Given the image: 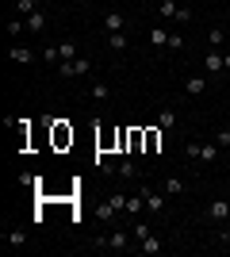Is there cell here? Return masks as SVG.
Listing matches in <instances>:
<instances>
[{
    "label": "cell",
    "mask_w": 230,
    "mask_h": 257,
    "mask_svg": "<svg viewBox=\"0 0 230 257\" xmlns=\"http://www.w3.org/2000/svg\"><path fill=\"white\" fill-rule=\"evenodd\" d=\"M184 154H188V161H199V165H211V161H219L222 146H219V142H188V146H184Z\"/></svg>",
    "instance_id": "6da1fadb"
},
{
    "label": "cell",
    "mask_w": 230,
    "mask_h": 257,
    "mask_svg": "<svg viewBox=\"0 0 230 257\" xmlns=\"http://www.w3.org/2000/svg\"><path fill=\"white\" fill-rule=\"evenodd\" d=\"M138 192H142V200H146V215H161V207H165V188L157 192L153 184H138Z\"/></svg>",
    "instance_id": "7a4b0ae2"
},
{
    "label": "cell",
    "mask_w": 230,
    "mask_h": 257,
    "mask_svg": "<svg viewBox=\"0 0 230 257\" xmlns=\"http://www.w3.org/2000/svg\"><path fill=\"white\" fill-rule=\"evenodd\" d=\"M131 242H134L131 230H111L108 238H100L96 246H100V249H115V253H123V249H131Z\"/></svg>",
    "instance_id": "3957f363"
},
{
    "label": "cell",
    "mask_w": 230,
    "mask_h": 257,
    "mask_svg": "<svg viewBox=\"0 0 230 257\" xmlns=\"http://www.w3.org/2000/svg\"><path fill=\"white\" fill-rule=\"evenodd\" d=\"M88 69H92V62H88V58H81V54H77V58H69V62H58V73H62V77H85Z\"/></svg>",
    "instance_id": "277c9868"
},
{
    "label": "cell",
    "mask_w": 230,
    "mask_h": 257,
    "mask_svg": "<svg viewBox=\"0 0 230 257\" xmlns=\"http://www.w3.org/2000/svg\"><path fill=\"white\" fill-rule=\"evenodd\" d=\"M207 219L215 226L226 223V219H230V204H226V200H211V204H207Z\"/></svg>",
    "instance_id": "5b68a950"
},
{
    "label": "cell",
    "mask_w": 230,
    "mask_h": 257,
    "mask_svg": "<svg viewBox=\"0 0 230 257\" xmlns=\"http://www.w3.org/2000/svg\"><path fill=\"white\" fill-rule=\"evenodd\" d=\"M104 31H127V16H123L119 8H111V12H104Z\"/></svg>",
    "instance_id": "8992f818"
},
{
    "label": "cell",
    "mask_w": 230,
    "mask_h": 257,
    "mask_svg": "<svg viewBox=\"0 0 230 257\" xmlns=\"http://www.w3.org/2000/svg\"><path fill=\"white\" fill-rule=\"evenodd\" d=\"M8 62H20V65H31V62H39V58H35L31 50H27V46H12L8 50Z\"/></svg>",
    "instance_id": "52a82bcc"
},
{
    "label": "cell",
    "mask_w": 230,
    "mask_h": 257,
    "mask_svg": "<svg viewBox=\"0 0 230 257\" xmlns=\"http://www.w3.org/2000/svg\"><path fill=\"white\" fill-rule=\"evenodd\" d=\"M4 246L8 249H23L27 246V230H4Z\"/></svg>",
    "instance_id": "ba28073f"
},
{
    "label": "cell",
    "mask_w": 230,
    "mask_h": 257,
    "mask_svg": "<svg viewBox=\"0 0 230 257\" xmlns=\"http://www.w3.org/2000/svg\"><path fill=\"white\" fill-rule=\"evenodd\" d=\"M161 188H165V196H184V192H188V184L180 181V177H165Z\"/></svg>",
    "instance_id": "9c48e42d"
},
{
    "label": "cell",
    "mask_w": 230,
    "mask_h": 257,
    "mask_svg": "<svg viewBox=\"0 0 230 257\" xmlns=\"http://www.w3.org/2000/svg\"><path fill=\"white\" fill-rule=\"evenodd\" d=\"M134 249H138V253H146V257H153V253H161V238L150 234V238H142V242H138Z\"/></svg>",
    "instance_id": "30bf717a"
},
{
    "label": "cell",
    "mask_w": 230,
    "mask_h": 257,
    "mask_svg": "<svg viewBox=\"0 0 230 257\" xmlns=\"http://www.w3.org/2000/svg\"><path fill=\"white\" fill-rule=\"evenodd\" d=\"M27 31H35V35L46 31V12H43V8H35L31 16H27Z\"/></svg>",
    "instance_id": "8fae6325"
},
{
    "label": "cell",
    "mask_w": 230,
    "mask_h": 257,
    "mask_svg": "<svg viewBox=\"0 0 230 257\" xmlns=\"http://www.w3.org/2000/svg\"><path fill=\"white\" fill-rule=\"evenodd\" d=\"M203 69H207V73H222V54H219V50H207V58H203Z\"/></svg>",
    "instance_id": "7c38bea8"
},
{
    "label": "cell",
    "mask_w": 230,
    "mask_h": 257,
    "mask_svg": "<svg viewBox=\"0 0 230 257\" xmlns=\"http://www.w3.org/2000/svg\"><path fill=\"white\" fill-rule=\"evenodd\" d=\"M188 92H192V96H203V92H207V77H188Z\"/></svg>",
    "instance_id": "4fadbf2b"
},
{
    "label": "cell",
    "mask_w": 230,
    "mask_h": 257,
    "mask_svg": "<svg viewBox=\"0 0 230 257\" xmlns=\"http://www.w3.org/2000/svg\"><path fill=\"white\" fill-rule=\"evenodd\" d=\"M88 96L96 100V104H104V100H108V96H111V88H108V85H104V81H96V85L88 88Z\"/></svg>",
    "instance_id": "5bb4252c"
},
{
    "label": "cell",
    "mask_w": 230,
    "mask_h": 257,
    "mask_svg": "<svg viewBox=\"0 0 230 257\" xmlns=\"http://www.w3.org/2000/svg\"><path fill=\"white\" fill-rule=\"evenodd\" d=\"M157 8H161V20H176V12H180V4H176V0H161Z\"/></svg>",
    "instance_id": "9a60e30c"
},
{
    "label": "cell",
    "mask_w": 230,
    "mask_h": 257,
    "mask_svg": "<svg viewBox=\"0 0 230 257\" xmlns=\"http://www.w3.org/2000/svg\"><path fill=\"white\" fill-rule=\"evenodd\" d=\"M115 173H119V177H142V173H138V165H134V161H119V165H115Z\"/></svg>",
    "instance_id": "2e32d148"
},
{
    "label": "cell",
    "mask_w": 230,
    "mask_h": 257,
    "mask_svg": "<svg viewBox=\"0 0 230 257\" xmlns=\"http://www.w3.org/2000/svg\"><path fill=\"white\" fill-rule=\"evenodd\" d=\"M157 127H161V131H173V127H176V111H173V107H165V111H161Z\"/></svg>",
    "instance_id": "e0dca14e"
},
{
    "label": "cell",
    "mask_w": 230,
    "mask_h": 257,
    "mask_svg": "<svg viewBox=\"0 0 230 257\" xmlns=\"http://www.w3.org/2000/svg\"><path fill=\"white\" fill-rule=\"evenodd\" d=\"M169 35H173V31H165V27H157V31H150V43L157 46V50H161V46H169Z\"/></svg>",
    "instance_id": "ac0fdd59"
},
{
    "label": "cell",
    "mask_w": 230,
    "mask_h": 257,
    "mask_svg": "<svg viewBox=\"0 0 230 257\" xmlns=\"http://www.w3.org/2000/svg\"><path fill=\"white\" fill-rule=\"evenodd\" d=\"M108 46H111V50H127V35H123V31H111L108 35Z\"/></svg>",
    "instance_id": "d6986e66"
},
{
    "label": "cell",
    "mask_w": 230,
    "mask_h": 257,
    "mask_svg": "<svg viewBox=\"0 0 230 257\" xmlns=\"http://www.w3.org/2000/svg\"><path fill=\"white\" fill-rule=\"evenodd\" d=\"M131 238H134V242L150 238V223H134V226H131Z\"/></svg>",
    "instance_id": "ffe728a7"
},
{
    "label": "cell",
    "mask_w": 230,
    "mask_h": 257,
    "mask_svg": "<svg viewBox=\"0 0 230 257\" xmlns=\"http://www.w3.org/2000/svg\"><path fill=\"white\" fill-rule=\"evenodd\" d=\"M207 46H211V50H219V46H222V27H211V31H207Z\"/></svg>",
    "instance_id": "44dd1931"
},
{
    "label": "cell",
    "mask_w": 230,
    "mask_h": 257,
    "mask_svg": "<svg viewBox=\"0 0 230 257\" xmlns=\"http://www.w3.org/2000/svg\"><path fill=\"white\" fill-rule=\"evenodd\" d=\"M58 54H62V62L77 58V43H58Z\"/></svg>",
    "instance_id": "7402d4cb"
},
{
    "label": "cell",
    "mask_w": 230,
    "mask_h": 257,
    "mask_svg": "<svg viewBox=\"0 0 230 257\" xmlns=\"http://www.w3.org/2000/svg\"><path fill=\"white\" fill-rule=\"evenodd\" d=\"M108 204L115 207V211H123V215H127V192H115V196L108 200Z\"/></svg>",
    "instance_id": "603a6c76"
},
{
    "label": "cell",
    "mask_w": 230,
    "mask_h": 257,
    "mask_svg": "<svg viewBox=\"0 0 230 257\" xmlns=\"http://www.w3.org/2000/svg\"><path fill=\"white\" fill-rule=\"evenodd\" d=\"M16 12H20L23 20H27V16L35 12V0H16Z\"/></svg>",
    "instance_id": "cb8c5ba5"
},
{
    "label": "cell",
    "mask_w": 230,
    "mask_h": 257,
    "mask_svg": "<svg viewBox=\"0 0 230 257\" xmlns=\"http://www.w3.org/2000/svg\"><path fill=\"white\" fill-rule=\"evenodd\" d=\"M215 242H219V246H226V249H230V226H222V223H219V234H215Z\"/></svg>",
    "instance_id": "d4e9b609"
},
{
    "label": "cell",
    "mask_w": 230,
    "mask_h": 257,
    "mask_svg": "<svg viewBox=\"0 0 230 257\" xmlns=\"http://www.w3.org/2000/svg\"><path fill=\"white\" fill-rule=\"evenodd\" d=\"M180 46H184V35H176V31H173V35H169V46H165V50H173V54H176Z\"/></svg>",
    "instance_id": "484cf974"
},
{
    "label": "cell",
    "mask_w": 230,
    "mask_h": 257,
    "mask_svg": "<svg viewBox=\"0 0 230 257\" xmlns=\"http://www.w3.org/2000/svg\"><path fill=\"white\" fill-rule=\"evenodd\" d=\"M58 58H62V54H58V46H46V50H43V62H58Z\"/></svg>",
    "instance_id": "4316f807"
},
{
    "label": "cell",
    "mask_w": 230,
    "mask_h": 257,
    "mask_svg": "<svg viewBox=\"0 0 230 257\" xmlns=\"http://www.w3.org/2000/svg\"><path fill=\"white\" fill-rule=\"evenodd\" d=\"M215 142H219L222 150H226V146H230V131H219V135H215Z\"/></svg>",
    "instance_id": "83f0119b"
},
{
    "label": "cell",
    "mask_w": 230,
    "mask_h": 257,
    "mask_svg": "<svg viewBox=\"0 0 230 257\" xmlns=\"http://www.w3.org/2000/svg\"><path fill=\"white\" fill-rule=\"evenodd\" d=\"M222 69H230V50H226V54H222Z\"/></svg>",
    "instance_id": "f1b7e54d"
},
{
    "label": "cell",
    "mask_w": 230,
    "mask_h": 257,
    "mask_svg": "<svg viewBox=\"0 0 230 257\" xmlns=\"http://www.w3.org/2000/svg\"><path fill=\"white\" fill-rule=\"evenodd\" d=\"M226 223H230V219H226Z\"/></svg>",
    "instance_id": "f546056e"
}]
</instances>
